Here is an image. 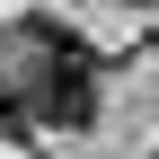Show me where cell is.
Wrapping results in <instances>:
<instances>
[{"mask_svg": "<svg viewBox=\"0 0 159 159\" xmlns=\"http://www.w3.org/2000/svg\"><path fill=\"white\" fill-rule=\"evenodd\" d=\"M124 9H142V0H124Z\"/></svg>", "mask_w": 159, "mask_h": 159, "instance_id": "cell-1", "label": "cell"}]
</instances>
